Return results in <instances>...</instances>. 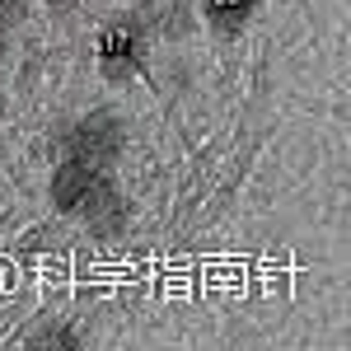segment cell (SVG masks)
Returning <instances> with one entry per match:
<instances>
[{"instance_id": "6da1fadb", "label": "cell", "mask_w": 351, "mask_h": 351, "mask_svg": "<svg viewBox=\"0 0 351 351\" xmlns=\"http://www.w3.org/2000/svg\"><path fill=\"white\" fill-rule=\"evenodd\" d=\"M150 38L155 33L145 28L141 10L108 14L104 24L94 28V66H99L104 84H112V89L132 84L145 71V61H150Z\"/></svg>"}, {"instance_id": "7a4b0ae2", "label": "cell", "mask_w": 351, "mask_h": 351, "mask_svg": "<svg viewBox=\"0 0 351 351\" xmlns=\"http://www.w3.org/2000/svg\"><path fill=\"white\" fill-rule=\"evenodd\" d=\"M117 192L122 188H117L112 169L75 160V155H61L52 164V178H47V202H52L56 216H66V220H84L94 206H104Z\"/></svg>"}, {"instance_id": "3957f363", "label": "cell", "mask_w": 351, "mask_h": 351, "mask_svg": "<svg viewBox=\"0 0 351 351\" xmlns=\"http://www.w3.org/2000/svg\"><path fill=\"white\" fill-rule=\"evenodd\" d=\"M122 150H127V117L117 108H89L61 136V155L104 164V169H112V164L122 160Z\"/></svg>"}, {"instance_id": "277c9868", "label": "cell", "mask_w": 351, "mask_h": 351, "mask_svg": "<svg viewBox=\"0 0 351 351\" xmlns=\"http://www.w3.org/2000/svg\"><path fill=\"white\" fill-rule=\"evenodd\" d=\"M258 10H263V0H202L197 19L206 24V33H211V38L234 43L243 28L258 19Z\"/></svg>"}, {"instance_id": "5b68a950", "label": "cell", "mask_w": 351, "mask_h": 351, "mask_svg": "<svg viewBox=\"0 0 351 351\" xmlns=\"http://www.w3.org/2000/svg\"><path fill=\"white\" fill-rule=\"evenodd\" d=\"M80 225H84V230H89L99 243L122 239V234H127V225H132V202L117 192V197H108V202H104V206H94V211H89Z\"/></svg>"}, {"instance_id": "8992f818", "label": "cell", "mask_w": 351, "mask_h": 351, "mask_svg": "<svg viewBox=\"0 0 351 351\" xmlns=\"http://www.w3.org/2000/svg\"><path fill=\"white\" fill-rule=\"evenodd\" d=\"M24 347L28 351H84V332L71 319H38V328H28Z\"/></svg>"}, {"instance_id": "52a82bcc", "label": "cell", "mask_w": 351, "mask_h": 351, "mask_svg": "<svg viewBox=\"0 0 351 351\" xmlns=\"http://www.w3.org/2000/svg\"><path fill=\"white\" fill-rule=\"evenodd\" d=\"M28 10H33V0H0V28H5V33L24 28L28 24Z\"/></svg>"}, {"instance_id": "ba28073f", "label": "cell", "mask_w": 351, "mask_h": 351, "mask_svg": "<svg viewBox=\"0 0 351 351\" xmlns=\"http://www.w3.org/2000/svg\"><path fill=\"white\" fill-rule=\"evenodd\" d=\"M52 10H75V5H84V0H47Z\"/></svg>"}, {"instance_id": "9c48e42d", "label": "cell", "mask_w": 351, "mask_h": 351, "mask_svg": "<svg viewBox=\"0 0 351 351\" xmlns=\"http://www.w3.org/2000/svg\"><path fill=\"white\" fill-rule=\"evenodd\" d=\"M5 52H10V33L0 28V66H5Z\"/></svg>"}, {"instance_id": "30bf717a", "label": "cell", "mask_w": 351, "mask_h": 351, "mask_svg": "<svg viewBox=\"0 0 351 351\" xmlns=\"http://www.w3.org/2000/svg\"><path fill=\"white\" fill-rule=\"evenodd\" d=\"M5 117H10V99L0 94V122H5Z\"/></svg>"}]
</instances>
